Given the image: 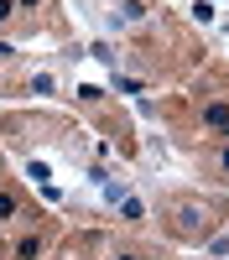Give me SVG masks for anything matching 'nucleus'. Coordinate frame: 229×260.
I'll return each instance as SVG.
<instances>
[{"mask_svg":"<svg viewBox=\"0 0 229 260\" xmlns=\"http://www.w3.org/2000/svg\"><path fill=\"white\" fill-rule=\"evenodd\" d=\"M21 6H37V0H21Z\"/></svg>","mask_w":229,"mask_h":260,"instance_id":"2eb2a0df","label":"nucleus"},{"mask_svg":"<svg viewBox=\"0 0 229 260\" xmlns=\"http://www.w3.org/2000/svg\"><path fill=\"white\" fill-rule=\"evenodd\" d=\"M11 52H16V47H11V42H0V62H6V57H11Z\"/></svg>","mask_w":229,"mask_h":260,"instance_id":"ddd939ff","label":"nucleus"},{"mask_svg":"<svg viewBox=\"0 0 229 260\" xmlns=\"http://www.w3.org/2000/svg\"><path fill=\"white\" fill-rule=\"evenodd\" d=\"M31 89H37V94H52V89H57V78H52V73H37V78H31Z\"/></svg>","mask_w":229,"mask_h":260,"instance_id":"0eeeda50","label":"nucleus"},{"mask_svg":"<svg viewBox=\"0 0 229 260\" xmlns=\"http://www.w3.org/2000/svg\"><path fill=\"white\" fill-rule=\"evenodd\" d=\"M193 21H198V26H208V21H214V6H208V0H198V6H193Z\"/></svg>","mask_w":229,"mask_h":260,"instance_id":"6e6552de","label":"nucleus"},{"mask_svg":"<svg viewBox=\"0 0 229 260\" xmlns=\"http://www.w3.org/2000/svg\"><path fill=\"white\" fill-rule=\"evenodd\" d=\"M214 167H219V172H229V146H219V151H214Z\"/></svg>","mask_w":229,"mask_h":260,"instance_id":"9b49d317","label":"nucleus"},{"mask_svg":"<svg viewBox=\"0 0 229 260\" xmlns=\"http://www.w3.org/2000/svg\"><path fill=\"white\" fill-rule=\"evenodd\" d=\"M208 255H229V234H219V240H208Z\"/></svg>","mask_w":229,"mask_h":260,"instance_id":"9d476101","label":"nucleus"},{"mask_svg":"<svg viewBox=\"0 0 229 260\" xmlns=\"http://www.w3.org/2000/svg\"><path fill=\"white\" fill-rule=\"evenodd\" d=\"M203 120H208V130L229 136V104H208V110H203Z\"/></svg>","mask_w":229,"mask_h":260,"instance_id":"f03ea898","label":"nucleus"},{"mask_svg":"<svg viewBox=\"0 0 229 260\" xmlns=\"http://www.w3.org/2000/svg\"><path fill=\"white\" fill-rule=\"evenodd\" d=\"M115 260H141V255H130V250H125V255H115Z\"/></svg>","mask_w":229,"mask_h":260,"instance_id":"4468645a","label":"nucleus"},{"mask_svg":"<svg viewBox=\"0 0 229 260\" xmlns=\"http://www.w3.org/2000/svg\"><path fill=\"white\" fill-rule=\"evenodd\" d=\"M177 213H182V229H203V219H208V208H203L198 198H187ZM208 224H214V219H208Z\"/></svg>","mask_w":229,"mask_h":260,"instance_id":"f257e3e1","label":"nucleus"},{"mask_svg":"<svg viewBox=\"0 0 229 260\" xmlns=\"http://www.w3.org/2000/svg\"><path fill=\"white\" fill-rule=\"evenodd\" d=\"M120 213H125V219H141V213H146V203L136 198V192H125V198H120Z\"/></svg>","mask_w":229,"mask_h":260,"instance_id":"39448f33","label":"nucleus"},{"mask_svg":"<svg viewBox=\"0 0 229 260\" xmlns=\"http://www.w3.org/2000/svg\"><path fill=\"white\" fill-rule=\"evenodd\" d=\"M16 213H21V198L16 192H0V224H11Z\"/></svg>","mask_w":229,"mask_h":260,"instance_id":"7ed1b4c3","label":"nucleus"},{"mask_svg":"<svg viewBox=\"0 0 229 260\" xmlns=\"http://www.w3.org/2000/svg\"><path fill=\"white\" fill-rule=\"evenodd\" d=\"M115 89H120V94H141L146 83H141V78H125V73H115Z\"/></svg>","mask_w":229,"mask_h":260,"instance_id":"423d86ee","label":"nucleus"},{"mask_svg":"<svg viewBox=\"0 0 229 260\" xmlns=\"http://www.w3.org/2000/svg\"><path fill=\"white\" fill-rule=\"evenodd\" d=\"M37 255H42V240H37V234H26V240L16 245V260H37Z\"/></svg>","mask_w":229,"mask_h":260,"instance_id":"20e7f679","label":"nucleus"},{"mask_svg":"<svg viewBox=\"0 0 229 260\" xmlns=\"http://www.w3.org/2000/svg\"><path fill=\"white\" fill-rule=\"evenodd\" d=\"M89 52H94L99 62H115V47H110V42H94V47H89Z\"/></svg>","mask_w":229,"mask_h":260,"instance_id":"1a4fd4ad","label":"nucleus"},{"mask_svg":"<svg viewBox=\"0 0 229 260\" xmlns=\"http://www.w3.org/2000/svg\"><path fill=\"white\" fill-rule=\"evenodd\" d=\"M16 16V0H0V21H11Z\"/></svg>","mask_w":229,"mask_h":260,"instance_id":"f8f14e48","label":"nucleus"}]
</instances>
